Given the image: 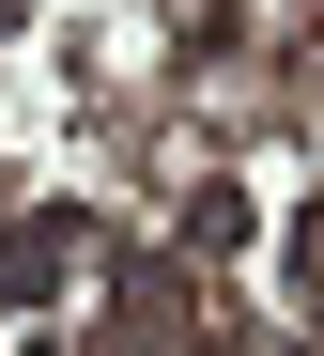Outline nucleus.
<instances>
[{
    "instance_id": "1",
    "label": "nucleus",
    "mask_w": 324,
    "mask_h": 356,
    "mask_svg": "<svg viewBox=\"0 0 324 356\" xmlns=\"http://www.w3.org/2000/svg\"><path fill=\"white\" fill-rule=\"evenodd\" d=\"M46 264H62V217H31V232H16V248H0V294H31Z\"/></svg>"
},
{
    "instance_id": "2",
    "label": "nucleus",
    "mask_w": 324,
    "mask_h": 356,
    "mask_svg": "<svg viewBox=\"0 0 324 356\" xmlns=\"http://www.w3.org/2000/svg\"><path fill=\"white\" fill-rule=\"evenodd\" d=\"M31 356H62V341H31Z\"/></svg>"
}]
</instances>
